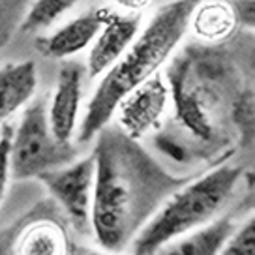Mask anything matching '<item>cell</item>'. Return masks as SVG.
I'll list each match as a JSON object with an SVG mask.
<instances>
[{
    "label": "cell",
    "instance_id": "obj_15",
    "mask_svg": "<svg viewBox=\"0 0 255 255\" xmlns=\"http://www.w3.org/2000/svg\"><path fill=\"white\" fill-rule=\"evenodd\" d=\"M218 255H255V216L235 227Z\"/></svg>",
    "mask_w": 255,
    "mask_h": 255
},
{
    "label": "cell",
    "instance_id": "obj_13",
    "mask_svg": "<svg viewBox=\"0 0 255 255\" xmlns=\"http://www.w3.org/2000/svg\"><path fill=\"white\" fill-rule=\"evenodd\" d=\"M239 24L235 6L225 0H201L190 17V28L205 41L229 38Z\"/></svg>",
    "mask_w": 255,
    "mask_h": 255
},
{
    "label": "cell",
    "instance_id": "obj_19",
    "mask_svg": "<svg viewBox=\"0 0 255 255\" xmlns=\"http://www.w3.org/2000/svg\"><path fill=\"white\" fill-rule=\"evenodd\" d=\"M68 255H115L111 252H98V250H92V248L81 246V244H70V252Z\"/></svg>",
    "mask_w": 255,
    "mask_h": 255
},
{
    "label": "cell",
    "instance_id": "obj_16",
    "mask_svg": "<svg viewBox=\"0 0 255 255\" xmlns=\"http://www.w3.org/2000/svg\"><path fill=\"white\" fill-rule=\"evenodd\" d=\"M11 137H13V126L2 124L0 128V203L6 195L9 182V148H11Z\"/></svg>",
    "mask_w": 255,
    "mask_h": 255
},
{
    "label": "cell",
    "instance_id": "obj_9",
    "mask_svg": "<svg viewBox=\"0 0 255 255\" xmlns=\"http://www.w3.org/2000/svg\"><path fill=\"white\" fill-rule=\"evenodd\" d=\"M85 72H87V68L75 60L64 62L58 72L56 88L51 98V104L47 105L49 126L58 141L68 143V141H72L73 133H75Z\"/></svg>",
    "mask_w": 255,
    "mask_h": 255
},
{
    "label": "cell",
    "instance_id": "obj_17",
    "mask_svg": "<svg viewBox=\"0 0 255 255\" xmlns=\"http://www.w3.org/2000/svg\"><path fill=\"white\" fill-rule=\"evenodd\" d=\"M233 6L239 17V24L255 28V0H235Z\"/></svg>",
    "mask_w": 255,
    "mask_h": 255
},
{
    "label": "cell",
    "instance_id": "obj_6",
    "mask_svg": "<svg viewBox=\"0 0 255 255\" xmlns=\"http://www.w3.org/2000/svg\"><path fill=\"white\" fill-rule=\"evenodd\" d=\"M96 159L94 154L88 158L75 159L64 167L45 171L38 176L51 197L66 216L72 229L79 235L92 233L90 210H92V193H94Z\"/></svg>",
    "mask_w": 255,
    "mask_h": 255
},
{
    "label": "cell",
    "instance_id": "obj_1",
    "mask_svg": "<svg viewBox=\"0 0 255 255\" xmlns=\"http://www.w3.org/2000/svg\"><path fill=\"white\" fill-rule=\"evenodd\" d=\"M96 137L92 235L105 252L120 254L163 201L191 178L167 173L120 128L107 124Z\"/></svg>",
    "mask_w": 255,
    "mask_h": 255
},
{
    "label": "cell",
    "instance_id": "obj_14",
    "mask_svg": "<svg viewBox=\"0 0 255 255\" xmlns=\"http://www.w3.org/2000/svg\"><path fill=\"white\" fill-rule=\"evenodd\" d=\"M79 0H36L24 19L23 30L36 32L49 28L51 24L66 15Z\"/></svg>",
    "mask_w": 255,
    "mask_h": 255
},
{
    "label": "cell",
    "instance_id": "obj_3",
    "mask_svg": "<svg viewBox=\"0 0 255 255\" xmlns=\"http://www.w3.org/2000/svg\"><path fill=\"white\" fill-rule=\"evenodd\" d=\"M242 169L220 165L171 193L139 231L131 255H154L163 244L214 222L239 188Z\"/></svg>",
    "mask_w": 255,
    "mask_h": 255
},
{
    "label": "cell",
    "instance_id": "obj_11",
    "mask_svg": "<svg viewBox=\"0 0 255 255\" xmlns=\"http://www.w3.org/2000/svg\"><path fill=\"white\" fill-rule=\"evenodd\" d=\"M38 70L32 60L9 62L0 68V128L34 98Z\"/></svg>",
    "mask_w": 255,
    "mask_h": 255
},
{
    "label": "cell",
    "instance_id": "obj_8",
    "mask_svg": "<svg viewBox=\"0 0 255 255\" xmlns=\"http://www.w3.org/2000/svg\"><path fill=\"white\" fill-rule=\"evenodd\" d=\"M141 30V13L113 11L107 15L102 30L88 47L87 72L90 79L104 75L126 53Z\"/></svg>",
    "mask_w": 255,
    "mask_h": 255
},
{
    "label": "cell",
    "instance_id": "obj_12",
    "mask_svg": "<svg viewBox=\"0 0 255 255\" xmlns=\"http://www.w3.org/2000/svg\"><path fill=\"white\" fill-rule=\"evenodd\" d=\"M235 227L233 216L216 218L205 227L163 244L154 255H218Z\"/></svg>",
    "mask_w": 255,
    "mask_h": 255
},
{
    "label": "cell",
    "instance_id": "obj_18",
    "mask_svg": "<svg viewBox=\"0 0 255 255\" xmlns=\"http://www.w3.org/2000/svg\"><path fill=\"white\" fill-rule=\"evenodd\" d=\"M111 2L126 13H143L152 4V0H111Z\"/></svg>",
    "mask_w": 255,
    "mask_h": 255
},
{
    "label": "cell",
    "instance_id": "obj_10",
    "mask_svg": "<svg viewBox=\"0 0 255 255\" xmlns=\"http://www.w3.org/2000/svg\"><path fill=\"white\" fill-rule=\"evenodd\" d=\"M111 8H94L68 21L49 36L38 38L36 49L49 58H70L92 45Z\"/></svg>",
    "mask_w": 255,
    "mask_h": 255
},
{
    "label": "cell",
    "instance_id": "obj_4",
    "mask_svg": "<svg viewBox=\"0 0 255 255\" xmlns=\"http://www.w3.org/2000/svg\"><path fill=\"white\" fill-rule=\"evenodd\" d=\"M77 148L70 141H58L49 126L47 100L28 102L11 137L9 176L13 180L38 178L45 171L75 161Z\"/></svg>",
    "mask_w": 255,
    "mask_h": 255
},
{
    "label": "cell",
    "instance_id": "obj_2",
    "mask_svg": "<svg viewBox=\"0 0 255 255\" xmlns=\"http://www.w3.org/2000/svg\"><path fill=\"white\" fill-rule=\"evenodd\" d=\"M201 0H171L152 15L126 53L104 73L81 120L77 141L88 143L105 128L122 98L159 72L190 28V17Z\"/></svg>",
    "mask_w": 255,
    "mask_h": 255
},
{
    "label": "cell",
    "instance_id": "obj_7",
    "mask_svg": "<svg viewBox=\"0 0 255 255\" xmlns=\"http://www.w3.org/2000/svg\"><path fill=\"white\" fill-rule=\"evenodd\" d=\"M167 104L169 85L158 72L122 98L115 111L119 128L131 139H141L159 128Z\"/></svg>",
    "mask_w": 255,
    "mask_h": 255
},
{
    "label": "cell",
    "instance_id": "obj_5",
    "mask_svg": "<svg viewBox=\"0 0 255 255\" xmlns=\"http://www.w3.org/2000/svg\"><path fill=\"white\" fill-rule=\"evenodd\" d=\"M70 223L51 201L40 203L0 233V255H68Z\"/></svg>",
    "mask_w": 255,
    "mask_h": 255
}]
</instances>
